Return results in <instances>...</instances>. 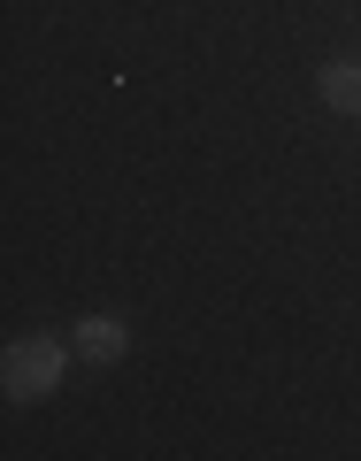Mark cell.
Wrapping results in <instances>:
<instances>
[{"mask_svg":"<svg viewBox=\"0 0 361 461\" xmlns=\"http://www.w3.org/2000/svg\"><path fill=\"white\" fill-rule=\"evenodd\" d=\"M0 384H8V400H47L62 384V346L54 339H16L8 362H0Z\"/></svg>","mask_w":361,"mask_h":461,"instance_id":"cell-1","label":"cell"},{"mask_svg":"<svg viewBox=\"0 0 361 461\" xmlns=\"http://www.w3.org/2000/svg\"><path fill=\"white\" fill-rule=\"evenodd\" d=\"M77 354L85 362H115V354H123V323H115V315H85L77 323Z\"/></svg>","mask_w":361,"mask_h":461,"instance_id":"cell-2","label":"cell"},{"mask_svg":"<svg viewBox=\"0 0 361 461\" xmlns=\"http://www.w3.org/2000/svg\"><path fill=\"white\" fill-rule=\"evenodd\" d=\"M323 100H330V108H346V115H361V69L354 62H330L323 69Z\"/></svg>","mask_w":361,"mask_h":461,"instance_id":"cell-3","label":"cell"}]
</instances>
